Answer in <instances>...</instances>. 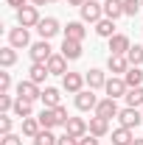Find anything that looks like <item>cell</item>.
Instances as JSON below:
<instances>
[{
    "mask_svg": "<svg viewBox=\"0 0 143 145\" xmlns=\"http://www.w3.org/2000/svg\"><path fill=\"white\" fill-rule=\"evenodd\" d=\"M118 120H121V126H126V128H138L143 123V112L135 109V106H126V109H121Z\"/></svg>",
    "mask_w": 143,
    "mask_h": 145,
    "instance_id": "5",
    "label": "cell"
},
{
    "mask_svg": "<svg viewBox=\"0 0 143 145\" xmlns=\"http://www.w3.org/2000/svg\"><path fill=\"white\" fill-rule=\"evenodd\" d=\"M79 11H81V20H84V22H98V20H104V3L87 0Z\"/></svg>",
    "mask_w": 143,
    "mask_h": 145,
    "instance_id": "2",
    "label": "cell"
},
{
    "mask_svg": "<svg viewBox=\"0 0 143 145\" xmlns=\"http://www.w3.org/2000/svg\"><path fill=\"white\" fill-rule=\"evenodd\" d=\"M126 103L129 106H143V87H129V92H126Z\"/></svg>",
    "mask_w": 143,
    "mask_h": 145,
    "instance_id": "30",
    "label": "cell"
},
{
    "mask_svg": "<svg viewBox=\"0 0 143 145\" xmlns=\"http://www.w3.org/2000/svg\"><path fill=\"white\" fill-rule=\"evenodd\" d=\"M31 3H34L36 8H39V6H45V3H51V0H31Z\"/></svg>",
    "mask_w": 143,
    "mask_h": 145,
    "instance_id": "42",
    "label": "cell"
},
{
    "mask_svg": "<svg viewBox=\"0 0 143 145\" xmlns=\"http://www.w3.org/2000/svg\"><path fill=\"white\" fill-rule=\"evenodd\" d=\"M84 78H87V87H90V89H101V87L107 84V75H104L101 70H95V67H93L90 72H84Z\"/></svg>",
    "mask_w": 143,
    "mask_h": 145,
    "instance_id": "22",
    "label": "cell"
},
{
    "mask_svg": "<svg viewBox=\"0 0 143 145\" xmlns=\"http://www.w3.org/2000/svg\"><path fill=\"white\" fill-rule=\"evenodd\" d=\"M104 17L107 20L124 17V0H104Z\"/></svg>",
    "mask_w": 143,
    "mask_h": 145,
    "instance_id": "19",
    "label": "cell"
},
{
    "mask_svg": "<svg viewBox=\"0 0 143 145\" xmlns=\"http://www.w3.org/2000/svg\"><path fill=\"white\" fill-rule=\"evenodd\" d=\"M48 72H51V75H68V72H70L68 70V59L62 53H54L48 59Z\"/></svg>",
    "mask_w": 143,
    "mask_h": 145,
    "instance_id": "14",
    "label": "cell"
},
{
    "mask_svg": "<svg viewBox=\"0 0 143 145\" xmlns=\"http://www.w3.org/2000/svg\"><path fill=\"white\" fill-rule=\"evenodd\" d=\"M39 95H42V89H39V84H34L31 78L17 84V98H23V101H31V103H34Z\"/></svg>",
    "mask_w": 143,
    "mask_h": 145,
    "instance_id": "8",
    "label": "cell"
},
{
    "mask_svg": "<svg viewBox=\"0 0 143 145\" xmlns=\"http://www.w3.org/2000/svg\"><path fill=\"white\" fill-rule=\"evenodd\" d=\"M84 84H87V78H84L81 72H68V75H62V87H65V92H70V95H79Z\"/></svg>",
    "mask_w": 143,
    "mask_h": 145,
    "instance_id": "6",
    "label": "cell"
},
{
    "mask_svg": "<svg viewBox=\"0 0 143 145\" xmlns=\"http://www.w3.org/2000/svg\"><path fill=\"white\" fill-rule=\"evenodd\" d=\"M84 36H87V28H84V22H79V20L68 22V28H65V39H76V42H84Z\"/></svg>",
    "mask_w": 143,
    "mask_h": 145,
    "instance_id": "16",
    "label": "cell"
},
{
    "mask_svg": "<svg viewBox=\"0 0 143 145\" xmlns=\"http://www.w3.org/2000/svg\"><path fill=\"white\" fill-rule=\"evenodd\" d=\"M11 126H14V123H11V117H9V114H0V134H3V137H6V134H11Z\"/></svg>",
    "mask_w": 143,
    "mask_h": 145,
    "instance_id": "35",
    "label": "cell"
},
{
    "mask_svg": "<svg viewBox=\"0 0 143 145\" xmlns=\"http://www.w3.org/2000/svg\"><path fill=\"white\" fill-rule=\"evenodd\" d=\"M28 72H31L28 78H31L34 84H42V81L51 75V72H48V64H31V70H28Z\"/></svg>",
    "mask_w": 143,
    "mask_h": 145,
    "instance_id": "28",
    "label": "cell"
},
{
    "mask_svg": "<svg viewBox=\"0 0 143 145\" xmlns=\"http://www.w3.org/2000/svg\"><path fill=\"white\" fill-rule=\"evenodd\" d=\"M0 145H23V137H17V134H6V137L0 140Z\"/></svg>",
    "mask_w": 143,
    "mask_h": 145,
    "instance_id": "36",
    "label": "cell"
},
{
    "mask_svg": "<svg viewBox=\"0 0 143 145\" xmlns=\"http://www.w3.org/2000/svg\"><path fill=\"white\" fill-rule=\"evenodd\" d=\"M132 142H135L132 128L121 126V128H115V131H112V145H132Z\"/></svg>",
    "mask_w": 143,
    "mask_h": 145,
    "instance_id": "21",
    "label": "cell"
},
{
    "mask_svg": "<svg viewBox=\"0 0 143 145\" xmlns=\"http://www.w3.org/2000/svg\"><path fill=\"white\" fill-rule=\"evenodd\" d=\"M140 3H143V0H140Z\"/></svg>",
    "mask_w": 143,
    "mask_h": 145,
    "instance_id": "45",
    "label": "cell"
},
{
    "mask_svg": "<svg viewBox=\"0 0 143 145\" xmlns=\"http://www.w3.org/2000/svg\"><path fill=\"white\" fill-rule=\"evenodd\" d=\"M14 114H17L20 120L31 117V114H34V103H31V101H23V98H17V103H14Z\"/></svg>",
    "mask_w": 143,
    "mask_h": 145,
    "instance_id": "26",
    "label": "cell"
},
{
    "mask_svg": "<svg viewBox=\"0 0 143 145\" xmlns=\"http://www.w3.org/2000/svg\"><path fill=\"white\" fill-rule=\"evenodd\" d=\"M39 101L45 103V109L62 106V103H59V101H62V95H59V89H56V87H45V89H42V95H39Z\"/></svg>",
    "mask_w": 143,
    "mask_h": 145,
    "instance_id": "18",
    "label": "cell"
},
{
    "mask_svg": "<svg viewBox=\"0 0 143 145\" xmlns=\"http://www.w3.org/2000/svg\"><path fill=\"white\" fill-rule=\"evenodd\" d=\"M104 89H107V98H126V92H129V87H126L124 75H112V78H107V84H104Z\"/></svg>",
    "mask_w": 143,
    "mask_h": 145,
    "instance_id": "4",
    "label": "cell"
},
{
    "mask_svg": "<svg viewBox=\"0 0 143 145\" xmlns=\"http://www.w3.org/2000/svg\"><path fill=\"white\" fill-rule=\"evenodd\" d=\"M9 45H11V48H28V45H31L28 28H23V25L11 28V31H9Z\"/></svg>",
    "mask_w": 143,
    "mask_h": 145,
    "instance_id": "10",
    "label": "cell"
},
{
    "mask_svg": "<svg viewBox=\"0 0 143 145\" xmlns=\"http://www.w3.org/2000/svg\"><path fill=\"white\" fill-rule=\"evenodd\" d=\"M107 67H109L112 75H126V70H129L132 64H129L126 56H109V59H107Z\"/></svg>",
    "mask_w": 143,
    "mask_h": 145,
    "instance_id": "15",
    "label": "cell"
},
{
    "mask_svg": "<svg viewBox=\"0 0 143 145\" xmlns=\"http://www.w3.org/2000/svg\"><path fill=\"white\" fill-rule=\"evenodd\" d=\"M9 89H11V75L0 72V92H9Z\"/></svg>",
    "mask_w": 143,
    "mask_h": 145,
    "instance_id": "38",
    "label": "cell"
},
{
    "mask_svg": "<svg viewBox=\"0 0 143 145\" xmlns=\"http://www.w3.org/2000/svg\"><path fill=\"white\" fill-rule=\"evenodd\" d=\"M36 31H39L42 39H54L62 28H59V20H56V17H42V20H39V25H36Z\"/></svg>",
    "mask_w": 143,
    "mask_h": 145,
    "instance_id": "9",
    "label": "cell"
},
{
    "mask_svg": "<svg viewBox=\"0 0 143 145\" xmlns=\"http://www.w3.org/2000/svg\"><path fill=\"white\" fill-rule=\"evenodd\" d=\"M65 131L68 134H73V137H84V134H90V123L84 120V117H70L68 123H65Z\"/></svg>",
    "mask_w": 143,
    "mask_h": 145,
    "instance_id": "12",
    "label": "cell"
},
{
    "mask_svg": "<svg viewBox=\"0 0 143 145\" xmlns=\"http://www.w3.org/2000/svg\"><path fill=\"white\" fill-rule=\"evenodd\" d=\"M95 34L98 36H104V39H112V36H115V20H98V22H95Z\"/></svg>",
    "mask_w": 143,
    "mask_h": 145,
    "instance_id": "24",
    "label": "cell"
},
{
    "mask_svg": "<svg viewBox=\"0 0 143 145\" xmlns=\"http://www.w3.org/2000/svg\"><path fill=\"white\" fill-rule=\"evenodd\" d=\"M126 59H129L132 67H140V64H143V48H140V45H132L129 53H126Z\"/></svg>",
    "mask_w": 143,
    "mask_h": 145,
    "instance_id": "32",
    "label": "cell"
},
{
    "mask_svg": "<svg viewBox=\"0 0 143 145\" xmlns=\"http://www.w3.org/2000/svg\"><path fill=\"white\" fill-rule=\"evenodd\" d=\"M39 123H42V128H56V126H62V120H59L56 109H42V114H39Z\"/></svg>",
    "mask_w": 143,
    "mask_h": 145,
    "instance_id": "23",
    "label": "cell"
},
{
    "mask_svg": "<svg viewBox=\"0 0 143 145\" xmlns=\"http://www.w3.org/2000/svg\"><path fill=\"white\" fill-rule=\"evenodd\" d=\"M39 8L36 6H23L17 11V25H23V28H34V25H39Z\"/></svg>",
    "mask_w": 143,
    "mask_h": 145,
    "instance_id": "3",
    "label": "cell"
},
{
    "mask_svg": "<svg viewBox=\"0 0 143 145\" xmlns=\"http://www.w3.org/2000/svg\"><path fill=\"white\" fill-rule=\"evenodd\" d=\"M90 134H95V137H107L109 134V120L107 117H90Z\"/></svg>",
    "mask_w": 143,
    "mask_h": 145,
    "instance_id": "20",
    "label": "cell"
},
{
    "mask_svg": "<svg viewBox=\"0 0 143 145\" xmlns=\"http://www.w3.org/2000/svg\"><path fill=\"white\" fill-rule=\"evenodd\" d=\"M79 145H101V142H98V137H95V134H84V137L79 140Z\"/></svg>",
    "mask_w": 143,
    "mask_h": 145,
    "instance_id": "39",
    "label": "cell"
},
{
    "mask_svg": "<svg viewBox=\"0 0 143 145\" xmlns=\"http://www.w3.org/2000/svg\"><path fill=\"white\" fill-rule=\"evenodd\" d=\"M140 0H124V14L126 17H135V14H138V11H140Z\"/></svg>",
    "mask_w": 143,
    "mask_h": 145,
    "instance_id": "34",
    "label": "cell"
},
{
    "mask_svg": "<svg viewBox=\"0 0 143 145\" xmlns=\"http://www.w3.org/2000/svg\"><path fill=\"white\" fill-rule=\"evenodd\" d=\"M39 131H42L39 117H25V120H23V134H25V137H31V140H34Z\"/></svg>",
    "mask_w": 143,
    "mask_h": 145,
    "instance_id": "25",
    "label": "cell"
},
{
    "mask_svg": "<svg viewBox=\"0 0 143 145\" xmlns=\"http://www.w3.org/2000/svg\"><path fill=\"white\" fill-rule=\"evenodd\" d=\"M51 3H56V0H51Z\"/></svg>",
    "mask_w": 143,
    "mask_h": 145,
    "instance_id": "44",
    "label": "cell"
},
{
    "mask_svg": "<svg viewBox=\"0 0 143 145\" xmlns=\"http://www.w3.org/2000/svg\"><path fill=\"white\" fill-rule=\"evenodd\" d=\"M28 53H31V61H34V64H48V59L54 56V48L48 45V39H39V42L31 45Z\"/></svg>",
    "mask_w": 143,
    "mask_h": 145,
    "instance_id": "1",
    "label": "cell"
},
{
    "mask_svg": "<svg viewBox=\"0 0 143 145\" xmlns=\"http://www.w3.org/2000/svg\"><path fill=\"white\" fill-rule=\"evenodd\" d=\"M95 114L98 117H118L121 114V109H118V103H115V98H104V101H98V106H95Z\"/></svg>",
    "mask_w": 143,
    "mask_h": 145,
    "instance_id": "13",
    "label": "cell"
},
{
    "mask_svg": "<svg viewBox=\"0 0 143 145\" xmlns=\"http://www.w3.org/2000/svg\"><path fill=\"white\" fill-rule=\"evenodd\" d=\"M84 3H87V0H68V6H76V8H81Z\"/></svg>",
    "mask_w": 143,
    "mask_h": 145,
    "instance_id": "41",
    "label": "cell"
},
{
    "mask_svg": "<svg viewBox=\"0 0 143 145\" xmlns=\"http://www.w3.org/2000/svg\"><path fill=\"white\" fill-rule=\"evenodd\" d=\"M62 56H65L68 61L81 59V42H76V39H65V42H62Z\"/></svg>",
    "mask_w": 143,
    "mask_h": 145,
    "instance_id": "17",
    "label": "cell"
},
{
    "mask_svg": "<svg viewBox=\"0 0 143 145\" xmlns=\"http://www.w3.org/2000/svg\"><path fill=\"white\" fill-rule=\"evenodd\" d=\"M14 61H17V48H11V45H9V48H0V64H3L6 70H9Z\"/></svg>",
    "mask_w": 143,
    "mask_h": 145,
    "instance_id": "29",
    "label": "cell"
},
{
    "mask_svg": "<svg viewBox=\"0 0 143 145\" xmlns=\"http://www.w3.org/2000/svg\"><path fill=\"white\" fill-rule=\"evenodd\" d=\"M56 142H59V137H54L51 128H42V131L34 137V145H56Z\"/></svg>",
    "mask_w": 143,
    "mask_h": 145,
    "instance_id": "31",
    "label": "cell"
},
{
    "mask_svg": "<svg viewBox=\"0 0 143 145\" xmlns=\"http://www.w3.org/2000/svg\"><path fill=\"white\" fill-rule=\"evenodd\" d=\"M124 81H126V87H143V70L140 67H129Z\"/></svg>",
    "mask_w": 143,
    "mask_h": 145,
    "instance_id": "27",
    "label": "cell"
},
{
    "mask_svg": "<svg viewBox=\"0 0 143 145\" xmlns=\"http://www.w3.org/2000/svg\"><path fill=\"white\" fill-rule=\"evenodd\" d=\"M129 36L126 34H115L112 39H109V56H126L129 53Z\"/></svg>",
    "mask_w": 143,
    "mask_h": 145,
    "instance_id": "11",
    "label": "cell"
},
{
    "mask_svg": "<svg viewBox=\"0 0 143 145\" xmlns=\"http://www.w3.org/2000/svg\"><path fill=\"white\" fill-rule=\"evenodd\" d=\"M56 145H79V137H73V134L65 131V134L59 137V142H56Z\"/></svg>",
    "mask_w": 143,
    "mask_h": 145,
    "instance_id": "37",
    "label": "cell"
},
{
    "mask_svg": "<svg viewBox=\"0 0 143 145\" xmlns=\"http://www.w3.org/2000/svg\"><path fill=\"white\" fill-rule=\"evenodd\" d=\"M95 106H98V98H95L93 89H81L76 95V109L79 112H95Z\"/></svg>",
    "mask_w": 143,
    "mask_h": 145,
    "instance_id": "7",
    "label": "cell"
},
{
    "mask_svg": "<svg viewBox=\"0 0 143 145\" xmlns=\"http://www.w3.org/2000/svg\"><path fill=\"white\" fill-rule=\"evenodd\" d=\"M6 6H11V8H23V6H25V0H6Z\"/></svg>",
    "mask_w": 143,
    "mask_h": 145,
    "instance_id": "40",
    "label": "cell"
},
{
    "mask_svg": "<svg viewBox=\"0 0 143 145\" xmlns=\"http://www.w3.org/2000/svg\"><path fill=\"white\" fill-rule=\"evenodd\" d=\"M14 103H17V101H14L9 92H0V112H3V114H6V112H11Z\"/></svg>",
    "mask_w": 143,
    "mask_h": 145,
    "instance_id": "33",
    "label": "cell"
},
{
    "mask_svg": "<svg viewBox=\"0 0 143 145\" xmlns=\"http://www.w3.org/2000/svg\"><path fill=\"white\" fill-rule=\"evenodd\" d=\"M132 145H143V140H135V142H132Z\"/></svg>",
    "mask_w": 143,
    "mask_h": 145,
    "instance_id": "43",
    "label": "cell"
}]
</instances>
